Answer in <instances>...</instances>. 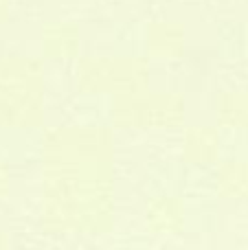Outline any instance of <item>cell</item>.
<instances>
[{
    "instance_id": "1",
    "label": "cell",
    "mask_w": 248,
    "mask_h": 250,
    "mask_svg": "<svg viewBox=\"0 0 248 250\" xmlns=\"http://www.w3.org/2000/svg\"><path fill=\"white\" fill-rule=\"evenodd\" d=\"M79 95L132 97L152 88V62L143 53H92L79 55L73 68Z\"/></svg>"
},
{
    "instance_id": "2",
    "label": "cell",
    "mask_w": 248,
    "mask_h": 250,
    "mask_svg": "<svg viewBox=\"0 0 248 250\" xmlns=\"http://www.w3.org/2000/svg\"><path fill=\"white\" fill-rule=\"evenodd\" d=\"M46 95V62L40 55H0V121L42 114Z\"/></svg>"
},
{
    "instance_id": "3",
    "label": "cell",
    "mask_w": 248,
    "mask_h": 250,
    "mask_svg": "<svg viewBox=\"0 0 248 250\" xmlns=\"http://www.w3.org/2000/svg\"><path fill=\"white\" fill-rule=\"evenodd\" d=\"M112 117L123 123L132 121H156V123H176L185 117L187 101L180 90H154L149 88L143 95L114 97Z\"/></svg>"
},
{
    "instance_id": "4",
    "label": "cell",
    "mask_w": 248,
    "mask_h": 250,
    "mask_svg": "<svg viewBox=\"0 0 248 250\" xmlns=\"http://www.w3.org/2000/svg\"><path fill=\"white\" fill-rule=\"evenodd\" d=\"M141 44H143V55L152 60L169 62L180 60L187 53L189 46V33L187 26L180 20H152L145 24L143 35H141Z\"/></svg>"
},
{
    "instance_id": "5",
    "label": "cell",
    "mask_w": 248,
    "mask_h": 250,
    "mask_svg": "<svg viewBox=\"0 0 248 250\" xmlns=\"http://www.w3.org/2000/svg\"><path fill=\"white\" fill-rule=\"evenodd\" d=\"M40 57L44 62H73L82 55V31L75 22L68 20H51L42 24L38 33Z\"/></svg>"
},
{
    "instance_id": "6",
    "label": "cell",
    "mask_w": 248,
    "mask_h": 250,
    "mask_svg": "<svg viewBox=\"0 0 248 250\" xmlns=\"http://www.w3.org/2000/svg\"><path fill=\"white\" fill-rule=\"evenodd\" d=\"M215 110L220 119H231L237 123L240 119H248V90H220L215 99Z\"/></svg>"
},
{
    "instance_id": "7",
    "label": "cell",
    "mask_w": 248,
    "mask_h": 250,
    "mask_svg": "<svg viewBox=\"0 0 248 250\" xmlns=\"http://www.w3.org/2000/svg\"><path fill=\"white\" fill-rule=\"evenodd\" d=\"M11 18V0H0V24L9 22Z\"/></svg>"
}]
</instances>
